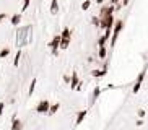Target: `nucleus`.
Instances as JSON below:
<instances>
[{
  "label": "nucleus",
  "mask_w": 148,
  "mask_h": 130,
  "mask_svg": "<svg viewBox=\"0 0 148 130\" xmlns=\"http://www.w3.org/2000/svg\"><path fill=\"white\" fill-rule=\"evenodd\" d=\"M106 57V47H99V59H104Z\"/></svg>",
  "instance_id": "6ab92c4d"
},
{
  "label": "nucleus",
  "mask_w": 148,
  "mask_h": 130,
  "mask_svg": "<svg viewBox=\"0 0 148 130\" xmlns=\"http://www.w3.org/2000/svg\"><path fill=\"white\" fill-rule=\"evenodd\" d=\"M20 59H21V52H16L15 60H13V65H15V67H18V64H20Z\"/></svg>",
  "instance_id": "4468645a"
},
{
  "label": "nucleus",
  "mask_w": 148,
  "mask_h": 130,
  "mask_svg": "<svg viewBox=\"0 0 148 130\" xmlns=\"http://www.w3.org/2000/svg\"><path fill=\"white\" fill-rule=\"evenodd\" d=\"M5 18H7V15H5V13H2V15H0V21H3Z\"/></svg>",
  "instance_id": "5701e85b"
},
{
  "label": "nucleus",
  "mask_w": 148,
  "mask_h": 130,
  "mask_svg": "<svg viewBox=\"0 0 148 130\" xmlns=\"http://www.w3.org/2000/svg\"><path fill=\"white\" fill-rule=\"evenodd\" d=\"M10 54V49L8 47H5V49H2V51H0V57H2V59H3V57H7Z\"/></svg>",
  "instance_id": "2eb2a0df"
},
{
  "label": "nucleus",
  "mask_w": 148,
  "mask_h": 130,
  "mask_svg": "<svg viewBox=\"0 0 148 130\" xmlns=\"http://www.w3.org/2000/svg\"><path fill=\"white\" fill-rule=\"evenodd\" d=\"M85 117H86V111H82V112H78V117H77V122H75V124H77V125H80Z\"/></svg>",
  "instance_id": "f8f14e48"
},
{
  "label": "nucleus",
  "mask_w": 148,
  "mask_h": 130,
  "mask_svg": "<svg viewBox=\"0 0 148 130\" xmlns=\"http://www.w3.org/2000/svg\"><path fill=\"white\" fill-rule=\"evenodd\" d=\"M70 88H72V90L78 88V75H77V73L72 75V80H70Z\"/></svg>",
  "instance_id": "1a4fd4ad"
},
{
  "label": "nucleus",
  "mask_w": 148,
  "mask_h": 130,
  "mask_svg": "<svg viewBox=\"0 0 148 130\" xmlns=\"http://www.w3.org/2000/svg\"><path fill=\"white\" fill-rule=\"evenodd\" d=\"M31 41V26H25V28H20L16 34V46L21 47L25 44H28Z\"/></svg>",
  "instance_id": "f257e3e1"
},
{
  "label": "nucleus",
  "mask_w": 148,
  "mask_h": 130,
  "mask_svg": "<svg viewBox=\"0 0 148 130\" xmlns=\"http://www.w3.org/2000/svg\"><path fill=\"white\" fill-rule=\"evenodd\" d=\"M59 12V0H52V3H51V13L56 15Z\"/></svg>",
  "instance_id": "9d476101"
},
{
  "label": "nucleus",
  "mask_w": 148,
  "mask_h": 130,
  "mask_svg": "<svg viewBox=\"0 0 148 130\" xmlns=\"http://www.w3.org/2000/svg\"><path fill=\"white\" fill-rule=\"evenodd\" d=\"M122 3H124V5H127V3H129V0H122Z\"/></svg>",
  "instance_id": "b1692460"
},
{
  "label": "nucleus",
  "mask_w": 148,
  "mask_h": 130,
  "mask_svg": "<svg viewBox=\"0 0 148 130\" xmlns=\"http://www.w3.org/2000/svg\"><path fill=\"white\" fill-rule=\"evenodd\" d=\"M70 44V29L65 28L60 34V49H67Z\"/></svg>",
  "instance_id": "20e7f679"
},
{
  "label": "nucleus",
  "mask_w": 148,
  "mask_h": 130,
  "mask_svg": "<svg viewBox=\"0 0 148 130\" xmlns=\"http://www.w3.org/2000/svg\"><path fill=\"white\" fill-rule=\"evenodd\" d=\"M3 109H5V104H3V103H0V116L3 114Z\"/></svg>",
  "instance_id": "412c9836"
},
{
  "label": "nucleus",
  "mask_w": 148,
  "mask_h": 130,
  "mask_svg": "<svg viewBox=\"0 0 148 130\" xmlns=\"http://www.w3.org/2000/svg\"><path fill=\"white\" fill-rule=\"evenodd\" d=\"M143 77H145V72H142V73L138 75V78H137V83L134 85V93H138L140 86H142V81H143Z\"/></svg>",
  "instance_id": "0eeeda50"
},
{
  "label": "nucleus",
  "mask_w": 148,
  "mask_h": 130,
  "mask_svg": "<svg viewBox=\"0 0 148 130\" xmlns=\"http://www.w3.org/2000/svg\"><path fill=\"white\" fill-rule=\"evenodd\" d=\"M122 28H124V21H117L116 25H114V28H112V39H111V46H114V44H116V41H117L119 34H121Z\"/></svg>",
  "instance_id": "7ed1b4c3"
},
{
  "label": "nucleus",
  "mask_w": 148,
  "mask_h": 130,
  "mask_svg": "<svg viewBox=\"0 0 148 130\" xmlns=\"http://www.w3.org/2000/svg\"><path fill=\"white\" fill-rule=\"evenodd\" d=\"M98 96H99V88H96L95 90V96H93V98H98Z\"/></svg>",
  "instance_id": "4be33fe9"
},
{
  "label": "nucleus",
  "mask_w": 148,
  "mask_h": 130,
  "mask_svg": "<svg viewBox=\"0 0 148 130\" xmlns=\"http://www.w3.org/2000/svg\"><path fill=\"white\" fill-rule=\"evenodd\" d=\"M57 111H59V104H54V106H51V109H49V114H56Z\"/></svg>",
  "instance_id": "f3484780"
},
{
  "label": "nucleus",
  "mask_w": 148,
  "mask_h": 130,
  "mask_svg": "<svg viewBox=\"0 0 148 130\" xmlns=\"http://www.w3.org/2000/svg\"><path fill=\"white\" fill-rule=\"evenodd\" d=\"M36 83H38V80L36 78H33V81H31V85H29V91H28V94H33L34 93V88H36Z\"/></svg>",
  "instance_id": "ddd939ff"
},
{
  "label": "nucleus",
  "mask_w": 148,
  "mask_h": 130,
  "mask_svg": "<svg viewBox=\"0 0 148 130\" xmlns=\"http://www.w3.org/2000/svg\"><path fill=\"white\" fill-rule=\"evenodd\" d=\"M103 2H104V0H98V3H103Z\"/></svg>",
  "instance_id": "a878e982"
},
{
  "label": "nucleus",
  "mask_w": 148,
  "mask_h": 130,
  "mask_svg": "<svg viewBox=\"0 0 148 130\" xmlns=\"http://www.w3.org/2000/svg\"><path fill=\"white\" fill-rule=\"evenodd\" d=\"M21 129H23V122L15 117L13 122H12V130H21Z\"/></svg>",
  "instance_id": "6e6552de"
},
{
  "label": "nucleus",
  "mask_w": 148,
  "mask_h": 130,
  "mask_svg": "<svg viewBox=\"0 0 148 130\" xmlns=\"http://www.w3.org/2000/svg\"><path fill=\"white\" fill-rule=\"evenodd\" d=\"M117 2H119V0H111V3H112V5H114V3H117Z\"/></svg>",
  "instance_id": "393cba45"
},
{
  "label": "nucleus",
  "mask_w": 148,
  "mask_h": 130,
  "mask_svg": "<svg viewBox=\"0 0 148 130\" xmlns=\"http://www.w3.org/2000/svg\"><path fill=\"white\" fill-rule=\"evenodd\" d=\"M49 109H51V104H49L47 101H41V103L38 104L36 111H38L39 114H46V112H49Z\"/></svg>",
  "instance_id": "423d86ee"
},
{
  "label": "nucleus",
  "mask_w": 148,
  "mask_h": 130,
  "mask_svg": "<svg viewBox=\"0 0 148 130\" xmlns=\"http://www.w3.org/2000/svg\"><path fill=\"white\" fill-rule=\"evenodd\" d=\"M49 46H51V49H52V54H54V55H57V54H59V47H60V36H59V34L54 36V39L51 41Z\"/></svg>",
  "instance_id": "39448f33"
},
{
  "label": "nucleus",
  "mask_w": 148,
  "mask_h": 130,
  "mask_svg": "<svg viewBox=\"0 0 148 130\" xmlns=\"http://www.w3.org/2000/svg\"><path fill=\"white\" fill-rule=\"evenodd\" d=\"M90 5H91V2H90V0H85V2L82 3V10H88L90 8Z\"/></svg>",
  "instance_id": "a211bd4d"
},
{
  "label": "nucleus",
  "mask_w": 148,
  "mask_h": 130,
  "mask_svg": "<svg viewBox=\"0 0 148 130\" xmlns=\"http://www.w3.org/2000/svg\"><path fill=\"white\" fill-rule=\"evenodd\" d=\"M20 21H21V15H20V13H16V15L12 16V25H13V26H18V25H20Z\"/></svg>",
  "instance_id": "9b49d317"
},
{
  "label": "nucleus",
  "mask_w": 148,
  "mask_h": 130,
  "mask_svg": "<svg viewBox=\"0 0 148 130\" xmlns=\"http://www.w3.org/2000/svg\"><path fill=\"white\" fill-rule=\"evenodd\" d=\"M106 73V70H95L93 72V77H103Z\"/></svg>",
  "instance_id": "dca6fc26"
},
{
  "label": "nucleus",
  "mask_w": 148,
  "mask_h": 130,
  "mask_svg": "<svg viewBox=\"0 0 148 130\" xmlns=\"http://www.w3.org/2000/svg\"><path fill=\"white\" fill-rule=\"evenodd\" d=\"M99 21H101L99 28H104V29H112V28H114V16H112V13H109V15H103Z\"/></svg>",
  "instance_id": "f03ea898"
},
{
  "label": "nucleus",
  "mask_w": 148,
  "mask_h": 130,
  "mask_svg": "<svg viewBox=\"0 0 148 130\" xmlns=\"http://www.w3.org/2000/svg\"><path fill=\"white\" fill-rule=\"evenodd\" d=\"M29 3H31V0H25V2H23V8H21V12H25V10H26L28 7H29Z\"/></svg>",
  "instance_id": "aec40b11"
}]
</instances>
